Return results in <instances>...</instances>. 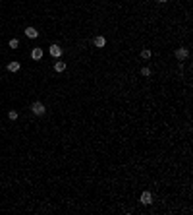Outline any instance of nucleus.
Returning a JSON list of instances; mask_svg holds the SVG:
<instances>
[{
  "mask_svg": "<svg viewBox=\"0 0 193 215\" xmlns=\"http://www.w3.org/2000/svg\"><path fill=\"white\" fill-rule=\"evenodd\" d=\"M31 111H33V114H37V116H43V114L47 113L44 105H43V103H39V101H35V103L31 105Z\"/></svg>",
  "mask_w": 193,
  "mask_h": 215,
  "instance_id": "obj_1",
  "label": "nucleus"
},
{
  "mask_svg": "<svg viewBox=\"0 0 193 215\" xmlns=\"http://www.w3.org/2000/svg\"><path fill=\"white\" fill-rule=\"evenodd\" d=\"M189 56V50L185 47H182V48H176V58L178 60H185Z\"/></svg>",
  "mask_w": 193,
  "mask_h": 215,
  "instance_id": "obj_2",
  "label": "nucleus"
},
{
  "mask_svg": "<svg viewBox=\"0 0 193 215\" xmlns=\"http://www.w3.org/2000/svg\"><path fill=\"white\" fill-rule=\"evenodd\" d=\"M50 54H52L54 58H60L62 56V47L60 45H50Z\"/></svg>",
  "mask_w": 193,
  "mask_h": 215,
  "instance_id": "obj_3",
  "label": "nucleus"
},
{
  "mask_svg": "<svg viewBox=\"0 0 193 215\" xmlns=\"http://www.w3.org/2000/svg\"><path fill=\"white\" fill-rule=\"evenodd\" d=\"M141 204H143V205L153 204V196H151V192H143V194H141Z\"/></svg>",
  "mask_w": 193,
  "mask_h": 215,
  "instance_id": "obj_4",
  "label": "nucleus"
},
{
  "mask_svg": "<svg viewBox=\"0 0 193 215\" xmlns=\"http://www.w3.org/2000/svg\"><path fill=\"white\" fill-rule=\"evenodd\" d=\"M31 58L33 60H41V58H43V48H33V50H31Z\"/></svg>",
  "mask_w": 193,
  "mask_h": 215,
  "instance_id": "obj_5",
  "label": "nucleus"
},
{
  "mask_svg": "<svg viewBox=\"0 0 193 215\" xmlns=\"http://www.w3.org/2000/svg\"><path fill=\"white\" fill-rule=\"evenodd\" d=\"M25 35H27L29 39H37V37H39V31L35 29V27H27V29H25Z\"/></svg>",
  "mask_w": 193,
  "mask_h": 215,
  "instance_id": "obj_6",
  "label": "nucleus"
},
{
  "mask_svg": "<svg viewBox=\"0 0 193 215\" xmlns=\"http://www.w3.org/2000/svg\"><path fill=\"white\" fill-rule=\"evenodd\" d=\"M93 43H95V47L102 48V47H104V45H106V39H104V37H101V35H99V37H95V41H93Z\"/></svg>",
  "mask_w": 193,
  "mask_h": 215,
  "instance_id": "obj_7",
  "label": "nucleus"
},
{
  "mask_svg": "<svg viewBox=\"0 0 193 215\" xmlns=\"http://www.w3.org/2000/svg\"><path fill=\"white\" fill-rule=\"evenodd\" d=\"M6 68H8L10 72H17V70H19V62H10Z\"/></svg>",
  "mask_w": 193,
  "mask_h": 215,
  "instance_id": "obj_8",
  "label": "nucleus"
},
{
  "mask_svg": "<svg viewBox=\"0 0 193 215\" xmlns=\"http://www.w3.org/2000/svg\"><path fill=\"white\" fill-rule=\"evenodd\" d=\"M54 70H56V72H64L66 64H64V62H54Z\"/></svg>",
  "mask_w": 193,
  "mask_h": 215,
  "instance_id": "obj_9",
  "label": "nucleus"
},
{
  "mask_svg": "<svg viewBox=\"0 0 193 215\" xmlns=\"http://www.w3.org/2000/svg\"><path fill=\"white\" fill-rule=\"evenodd\" d=\"M141 58H145V60L151 58V50L149 48H143V50H141Z\"/></svg>",
  "mask_w": 193,
  "mask_h": 215,
  "instance_id": "obj_10",
  "label": "nucleus"
},
{
  "mask_svg": "<svg viewBox=\"0 0 193 215\" xmlns=\"http://www.w3.org/2000/svg\"><path fill=\"white\" fill-rule=\"evenodd\" d=\"M8 118H10V120H17V111H10V113H8Z\"/></svg>",
  "mask_w": 193,
  "mask_h": 215,
  "instance_id": "obj_11",
  "label": "nucleus"
},
{
  "mask_svg": "<svg viewBox=\"0 0 193 215\" xmlns=\"http://www.w3.org/2000/svg\"><path fill=\"white\" fill-rule=\"evenodd\" d=\"M10 47L12 48H17V47H19V41H17V39H10Z\"/></svg>",
  "mask_w": 193,
  "mask_h": 215,
  "instance_id": "obj_12",
  "label": "nucleus"
},
{
  "mask_svg": "<svg viewBox=\"0 0 193 215\" xmlns=\"http://www.w3.org/2000/svg\"><path fill=\"white\" fill-rule=\"evenodd\" d=\"M141 76H151V70L149 68H141Z\"/></svg>",
  "mask_w": 193,
  "mask_h": 215,
  "instance_id": "obj_13",
  "label": "nucleus"
},
{
  "mask_svg": "<svg viewBox=\"0 0 193 215\" xmlns=\"http://www.w3.org/2000/svg\"><path fill=\"white\" fill-rule=\"evenodd\" d=\"M158 2H162V4H164V2H168V0H158Z\"/></svg>",
  "mask_w": 193,
  "mask_h": 215,
  "instance_id": "obj_14",
  "label": "nucleus"
}]
</instances>
